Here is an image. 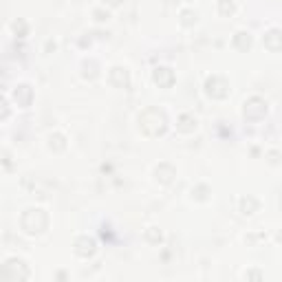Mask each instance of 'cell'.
Here are the masks:
<instances>
[{"mask_svg":"<svg viewBox=\"0 0 282 282\" xmlns=\"http://www.w3.org/2000/svg\"><path fill=\"white\" fill-rule=\"evenodd\" d=\"M139 121H141V128H144L148 134H152V137L163 134V133H166V128H167L166 115H163L161 110H157V108L146 110L144 117H139Z\"/></svg>","mask_w":282,"mask_h":282,"instance_id":"1","label":"cell"},{"mask_svg":"<svg viewBox=\"0 0 282 282\" xmlns=\"http://www.w3.org/2000/svg\"><path fill=\"white\" fill-rule=\"evenodd\" d=\"M207 95L210 97H216V100H220V97L227 95V82H220V77H210L207 80Z\"/></svg>","mask_w":282,"mask_h":282,"instance_id":"2","label":"cell"},{"mask_svg":"<svg viewBox=\"0 0 282 282\" xmlns=\"http://www.w3.org/2000/svg\"><path fill=\"white\" fill-rule=\"evenodd\" d=\"M75 253L77 256H93V253H95V240L93 238H80L75 243Z\"/></svg>","mask_w":282,"mask_h":282,"instance_id":"3","label":"cell"},{"mask_svg":"<svg viewBox=\"0 0 282 282\" xmlns=\"http://www.w3.org/2000/svg\"><path fill=\"white\" fill-rule=\"evenodd\" d=\"M154 82H157L159 86H166L167 88L174 82V73L170 71V68L161 66V68H157V71H154Z\"/></svg>","mask_w":282,"mask_h":282,"instance_id":"4","label":"cell"},{"mask_svg":"<svg viewBox=\"0 0 282 282\" xmlns=\"http://www.w3.org/2000/svg\"><path fill=\"white\" fill-rule=\"evenodd\" d=\"M110 80L121 88L128 86V73H126V68H121V66H115L113 71H110Z\"/></svg>","mask_w":282,"mask_h":282,"instance_id":"5","label":"cell"},{"mask_svg":"<svg viewBox=\"0 0 282 282\" xmlns=\"http://www.w3.org/2000/svg\"><path fill=\"white\" fill-rule=\"evenodd\" d=\"M14 97H16V101H18L20 106H29V101H31V88L29 86H18V91L14 93Z\"/></svg>","mask_w":282,"mask_h":282,"instance_id":"6","label":"cell"},{"mask_svg":"<svg viewBox=\"0 0 282 282\" xmlns=\"http://www.w3.org/2000/svg\"><path fill=\"white\" fill-rule=\"evenodd\" d=\"M234 42H236V47L243 49V51L251 47V38H249V33H236V40H234Z\"/></svg>","mask_w":282,"mask_h":282,"instance_id":"7","label":"cell"},{"mask_svg":"<svg viewBox=\"0 0 282 282\" xmlns=\"http://www.w3.org/2000/svg\"><path fill=\"white\" fill-rule=\"evenodd\" d=\"M278 35H280V33H278V31H271V33H269L267 38H265V44H267V47L271 49V51H278V42H276V40H278Z\"/></svg>","mask_w":282,"mask_h":282,"instance_id":"8","label":"cell"},{"mask_svg":"<svg viewBox=\"0 0 282 282\" xmlns=\"http://www.w3.org/2000/svg\"><path fill=\"white\" fill-rule=\"evenodd\" d=\"M240 205H243L245 214H251V210H256V205H258V203L253 201V199H243V203H240Z\"/></svg>","mask_w":282,"mask_h":282,"instance_id":"9","label":"cell"},{"mask_svg":"<svg viewBox=\"0 0 282 282\" xmlns=\"http://www.w3.org/2000/svg\"><path fill=\"white\" fill-rule=\"evenodd\" d=\"M7 115H9V106H7V100H5V97H0V117L5 119Z\"/></svg>","mask_w":282,"mask_h":282,"instance_id":"10","label":"cell"},{"mask_svg":"<svg viewBox=\"0 0 282 282\" xmlns=\"http://www.w3.org/2000/svg\"><path fill=\"white\" fill-rule=\"evenodd\" d=\"M220 11H223V14H234V5H232V2L227 5V2L223 0V2H220Z\"/></svg>","mask_w":282,"mask_h":282,"instance_id":"11","label":"cell"},{"mask_svg":"<svg viewBox=\"0 0 282 282\" xmlns=\"http://www.w3.org/2000/svg\"><path fill=\"white\" fill-rule=\"evenodd\" d=\"M192 16H196V14H192V11H183V18H185L183 22H185V24H192Z\"/></svg>","mask_w":282,"mask_h":282,"instance_id":"12","label":"cell"},{"mask_svg":"<svg viewBox=\"0 0 282 282\" xmlns=\"http://www.w3.org/2000/svg\"><path fill=\"white\" fill-rule=\"evenodd\" d=\"M148 236H150L152 240H161V234H154V232H148Z\"/></svg>","mask_w":282,"mask_h":282,"instance_id":"13","label":"cell"},{"mask_svg":"<svg viewBox=\"0 0 282 282\" xmlns=\"http://www.w3.org/2000/svg\"><path fill=\"white\" fill-rule=\"evenodd\" d=\"M104 2H108V5H113V7L121 5V0H104Z\"/></svg>","mask_w":282,"mask_h":282,"instance_id":"14","label":"cell"}]
</instances>
